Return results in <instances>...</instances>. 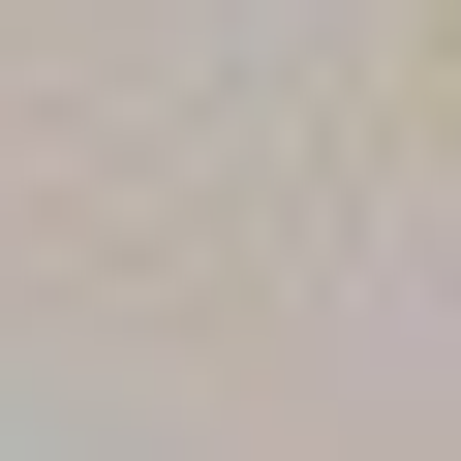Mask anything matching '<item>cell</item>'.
Masks as SVG:
<instances>
[]
</instances>
